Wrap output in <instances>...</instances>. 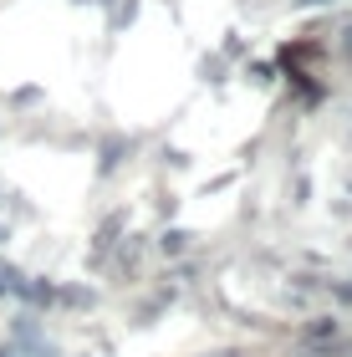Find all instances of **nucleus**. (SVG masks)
Listing matches in <instances>:
<instances>
[]
</instances>
